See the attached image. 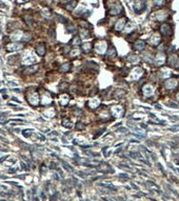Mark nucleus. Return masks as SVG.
<instances>
[{"label":"nucleus","instance_id":"f257e3e1","mask_svg":"<svg viewBox=\"0 0 179 201\" xmlns=\"http://www.w3.org/2000/svg\"><path fill=\"white\" fill-rule=\"evenodd\" d=\"M95 50L97 53L99 54H103L105 50H106V42L104 41H99L97 43H95Z\"/></svg>","mask_w":179,"mask_h":201},{"label":"nucleus","instance_id":"f03ea898","mask_svg":"<svg viewBox=\"0 0 179 201\" xmlns=\"http://www.w3.org/2000/svg\"><path fill=\"white\" fill-rule=\"evenodd\" d=\"M177 85H178V81H177V79H175V78H171V79L165 81V86L170 90L175 89Z\"/></svg>","mask_w":179,"mask_h":201},{"label":"nucleus","instance_id":"7ed1b4c3","mask_svg":"<svg viewBox=\"0 0 179 201\" xmlns=\"http://www.w3.org/2000/svg\"><path fill=\"white\" fill-rule=\"evenodd\" d=\"M169 64L173 66V67H177L179 65V59H178V56L176 55H172L170 56L169 58Z\"/></svg>","mask_w":179,"mask_h":201},{"label":"nucleus","instance_id":"20e7f679","mask_svg":"<svg viewBox=\"0 0 179 201\" xmlns=\"http://www.w3.org/2000/svg\"><path fill=\"white\" fill-rule=\"evenodd\" d=\"M160 32H161V34H163V35H170V34H171L170 25L166 24V23L162 24V25H161V28H160Z\"/></svg>","mask_w":179,"mask_h":201},{"label":"nucleus","instance_id":"39448f33","mask_svg":"<svg viewBox=\"0 0 179 201\" xmlns=\"http://www.w3.org/2000/svg\"><path fill=\"white\" fill-rule=\"evenodd\" d=\"M153 91H154V89H153L152 85H146L143 89V93L144 95L147 96V97H150V96L153 95Z\"/></svg>","mask_w":179,"mask_h":201},{"label":"nucleus","instance_id":"423d86ee","mask_svg":"<svg viewBox=\"0 0 179 201\" xmlns=\"http://www.w3.org/2000/svg\"><path fill=\"white\" fill-rule=\"evenodd\" d=\"M36 52H37V54H38L39 56H43L44 53H45V48H44V45H43V44H39V45L36 48Z\"/></svg>","mask_w":179,"mask_h":201},{"label":"nucleus","instance_id":"0eeeda50","mask_svg":"<svg viewBox=\"0 0 179 201\" xmlns=\"http://www.w3.org/2000/svg\"><path fill=\"white\" fill-rule=\"evenodd\" d=\"M144 45H146L144 41L138 40V41H136V43H135V49L138 50V51H142V50L144 49Z\"/></svg>","mask_w":179,"mask_h":201},{"label":"nucleus","instance_id":"6e6552de","mask_svg":"<svg viewBox=\"0 0 179 201\" xmlns=\"http://www.w3.org/2000/svg\"><path fill=\"white\" fill-rule=\"evenodd\" d=\"M120 11H121V5L117 3V4L112 8V10H111V14H112V15H117V14L120 13Z\"/></svg>","mask_w":179,"mask_h":201},{"label":"nucleus","instance_id":"1a4fd4ad","mask_svg":"<svg viewBox=\"0 0 179 201\" xmlns=\"http://www.w3.org/2000/svg\"><path fill=\"white\" fill-rule=\"evenodd\" d=\"M116 50L114 49V48H112V49H110L109 50V52H108V58L109 59H114L115 57H116Z\"/></svg>","mask_w":179,"mask_h":201},{"label":"nucleus","instance_id":"9d476101","mask_svg":"<svg viewBox=\"0 0 179 201\" xmlns=\"http://www.w3.org/2000/svg\"><path fill=\"white\" fill-rule=\"evenodd\" d=\"M124 23H125V19L124 18H122V19H120L118 22H117V25H116V30L117 31H120V30H122V28L124 27Z\"/></svg>","mask_w":179,"mask_h":201},{"label":"nucleus","instance_id":"9b49d317","mask_svg":"<svg viewBox=\"0 0 179 201\" xmlns=\"http://www.w3.org/2000/svg\"><path fill=\"white\" fill-rule=\"evenodd\" d=\"M37 69H38V66L37 65L33 66V67H29V68H27L24 71V74H33V73H35Z\"/></svg>","mask_w":179,"mask_h":201},{"label":"nucleus","instance_id":"f8f14e48","mask_svg":"<svg viewBox=\"0 0 179 201\" xmlns=\"http://www.w3.org/2000/svg\"><path fill=\"white\" fill-rule=\"evenodd\" d=\"M84 128H86V125H84L82 122H78V123L76 124V129H77V131H82Z\"/></svg>","mask_w":179,"mask_h":201},{"label":"nucleus","instance_id":"ddd939ff","mask_svg":"<svg viewBox=\"0 0 179 201\" xmlns=\"http://www.w3.org/2000/svg\"><path fill=\"white\" fill-rule=\"evenodd\" d=\"M69 69H70V64H69V63H65V64L62 65V67H60V72L64 73V72H66V71H69Z\"/></svg>","mask_w":179,"mask_h":201},{"label":"nucleus","instance_id":"4468645a","mask_svg":"<svg viewBox=\"0 0 179 201\" xmlns=\"http://www.w3.org/2000/svg\"><path fill=\"white\" fill-rule=\"evenodd\" d=\"M62 124H63V126H65V127H71V126H72L71 121H69L67 119H64V120L62 121Z\"/></svg>","mask_w":179,"mask_h":201},{"label":"nucleus","instance_id":"2eb2a0df","mask_svg":"<svg viewBox=\"0 0 179 201\" xmlns=\"http://www.w3.org/2000/svg\"><path fill=\"white\" fill-rule=\"evenodd\" d=\"M130 155L132 156V157H134V158H136V157H137V158H140V157H141V155L139 154V153H137V152H131L130 153Z\"/></svg>","mask_w":179,"mask_h":201},{"label":"nucleus","instance_id":"dca6fc26","mask_svg":"<svg viewBox=\"0 0 179 201\" xmlns=\"http://www.w3.org/2000/svg\"><path fill=\"white\" fill-rule=\"evenodd\" d=\"M127 59H129V61H131V62H134V61L135 60H137V56H135V55H131L129 58H127Z\"/></svg>","mask_w":179,"mask_h":201},{"label":"nucleus","instance_id":"f3484780","mask_svg":"<svg viewBox=\"0 0 179 201\" xmlns=\"http://www.w3.org/2000/svg\"><path fill=\"white\" fill-rule=\"evenodd\" d=\"M74 42H73V44H80V39L79 38H77V37H76V38H74V40H73Z\"/></svg>","mask_w":179,"mask_h":201},{"label":"nucleus","instance_id":"a211bd4d","mask_svg":"<svg viewBox=\"0 0 179 201\" xmlns=\"http://www.w3.org/2000/svg\"><path fill=\"white\" fill-rule=\"evenodd\" d=\"M166 105L172 107V108H177L178 104H175V103H173V102H166Z\"/></svg>","mask_w":179,"mask_h":201},{"label":"nucleus","instance_id":"6ab92c4d","mask_svg":"<svg viewBox=\"0 0 179 201\" xmlns=\"http://www.w3.org/2000/svg\"><path fill=\"white\" fill-rule=\"evenodd\" d=\"M153 1H154L155 4H159V5L162 3V0H153Z\"/></svg>","mask_w":179,"mask_h":201},{"label":"nucleus","instance_id":"aec40b11","mask_svg":"<svg viewBox=\"0 0 179 201\" xmlns=\"http://www.w3.org/2000/svg\"><path fill=\"white\" fill-rule=\"evenodd\" d=\"M103 131H104V128H102V129H100V131H99V132H98V133H102V132H103ZM99 135H100V134H97V135L95 136V138H96V137H98Z\"/></svg>","mask_w":179,"mask_h":201},{"label":"nucleus","instance_id":"412c9836","mask_svg":"<svg viewBox=\"0 0 179 201\" xmlns=\"http://www.w3.org/2000/svg\"><path fill=\"white\" fill-rule=\"evenodd\" d=\"M118 132H126V129L125 128H119Z\"/></svg>","mask_w":179,"mask_h":201}]
</instances>
